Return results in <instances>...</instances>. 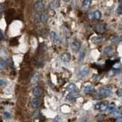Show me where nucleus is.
I'll return each mask as SVG.
<instances>
[{
	"label": "nucleus",
	"mask_w": 122,
	"mask_h": 122,
	"mask_svg": "<svg viewBox=\"0 0 122 122\" xmlns=\"http://www.w3.org/2000/svg\"><path fill=\"white\" fill-rule=\"evenodd\" d=\"M79 96V92H78V91L71 92L67 95L66 98H67V99L69 100V101H72V100L75 99V98H77Z\"/></svg>",
	"instance_id": "nucleus-7"
},
{
	"label": "nucleus",
	"mask_w": 122,
	"mask_h": 122,
	"mask_svg": "<svg viewBox=\"0 0 122 122\" xmlns=\"http://www.w3.org/2000/svg\"><path fill=\"white\" fill-rule=\"evenodd\" d=\"M40 22H41L42 23L47 22V20H48V16L47 15V14L43 13V14H40Z\"/></svg>",
	"instance_id": "nucleus-17"
},
{
	"label": "nucleus",
	"mask_w": 122,
	"mask_h": 122,
	"mask_svg": "<svg viewBox=\"0 0 122 122\" xmlns=\"http://www.w3.org/2000/svg\"><path fill=\"white\" fill-rule=\"evenodd\" d=\"M90 5H91V1H89V0H86V1L83 2V7L84 9H87V8H89Z\"/></svg>",
	"instance_id": "nucleus-19"
},
{
	"label": "nucleus",
	"mask_w": 122,
	"mask_h": 122,
	"mask_svg": "<svg viewBox=\"0 0 122 122\" xmlns=\"http://www.w3.org/2000/svg\"><path fill=\"white\" fill-rule=\"evenodd\" d=\"M118 28H119V30H120V31H122V25H121L120 26H119V27H118Z\"/></svg>",
	"instance_id": "nucleus-36"
},
{
	"label": "nucleus",
	"mask_w": 122,
	"mask_h": 122,
	"mask_svg": "<svg viewBox=\"0 0 122 122\" xmlns=\"http://www.w3.org/2000/svg\"><path fill=\"white\" fill-rule=\"evenodd\" d=\"M6 84H7V81L6 80H5V79H0V87L6 86Z\"/></svg>",
	"instance_id": "nucleus-25"
},
{
	"label": "nucleus",
	"mask_w": 122,
	"mask_h": 122,
	"mask_svg": "<svg viewBox=\"0 0 122 122\" xmlns=\"http://www.w3.org/2000/svg\"><path fill=\"white\" fill-rule=\"evenodd\" d=\"M18 40L17 38H12L10 40V44L11 46H15L18 44Z\"/></svg>",
	"instance_id": "nucleus-22"
},
{
	"label": "nucleus",
	"mask_w": 122,
	"mask_h": 122,
	"mask_svg": "<svg viewBox=\"0 0 122 122\" xmlns=\"http://www.w3.org/2000/svg\"><path fill=\"white\" fill-rule=\"evenodd\" d=\"M50 5L52 8H57L60 6V2L58 1H54L50 3Z\"/></svg>",
	"instance_id": "nucleus-21"
},
{
	"label": "nucleus",
	"mask_w": 122,
	"mask_h": 122,
	"mask_svg": "<svg viewBox=\"0 0 122 122\" xmlns=\"http://www.w3.org/2000/svg\"><path fill=\"white\" fill-rule=\"evenodd\" d=\"M39 79H40V74L38 73V72H35L32 76V78H31V83L32 85H36V84L38 83Z\"/></svg>",
	"instance_id": "nucleus-12"
},
{
	"label": "nucleus",
	"mask_w": 122,
	"mask_h": 122,
	"mask_svg": "<svg viewBox=\"0 0 122 122\" xmlns=\"http://www.w3.org/2000/svg\"><path fill=\"white\" fill-rule=\"evenodd\" d=\"M61 60H62L64 63H69L71 60V56L70 54L68 53L63 54L62 56H61Z\"/></svg>",
	"instance_id": "nucleus-13"
},
{
	"label": "nucleus",
	"mask_w": 122,
	"mask_h": 122,
	"mask_svg": "<svg viewBox=\"0 0 122 122\" xmlns=\"http://www.w3.org/2000/svg\"><path fill=\"white\" fill-rule=\"evenodd\" d=\"M108 107V104L107 102H99L95 104L94 109L98 111H106Z\"/></svg>",
	"instance_id": "nucleus-2"
},
{
	"label": "nucleus",
	"mask_w": 122,
	"mask_h": 122,
	"mask_svg": "<svg viewBox=\"0 0 122 122\" xmlns=\"http://www.w3.org/2000/svg\"><path fill=\"white\" fill-rule=\"evenodd\" d=\"M0 38L2 39V40H4V39H5L4 34H3V33L2 32V31H1V30H0Z\"/></svg>",
	"instance_id": "nucleus-31"
},
{
	"label": "nucleus",
	"mask_w": 122,
	"mask_h": 122,
	"mask_svg": "<svg viewBox=\"0 0 122 122\" xmlns=\"http://www.w3.org/2000/svg\"><path fill=\"white\" fill-rule=\"evenodd\" d=\"M116 122H122V118L121 117H119L117 120H116Z\"/></svg>",
	"instance_id": "nucleus-34"
},
{
	"label": "nucleus",
	"mask_w": 122,
	"mask_h": 122,
	"mask_svg": "<svg viewBox=\"0 0 122 122\" xmlns=\"http://www.w3.org/2000/svg\"><path fill=\"white\" fill-rule=\"evenodd\" d=\"M81 47V43L78 40H74L71 43V48L73 52H78Z\"/></svg>",
	"instance_id": "nucleus-5"
},
{
	"label": "nucleus",
	"mask_w": 122,
	"mask_h": 122,
	"mask_svg": "<svg viewBox=\"0 0 122 122\" xmlns=\"http://www.w3.org/2000/svg\"><path fill=\"white\" fill-rule=\"evenodd\" d=\"M54 122H62V118H61L60 117H59V116H57V117H56L54 118Z\"/></svg>",
	"instance_id": "nucleus-27"
},
{
	"label": "nucleus",
	"mask_w": 122,
	"mask_h": 122,
	"mask_svg": "<svg viewBox=\"0 0 122 122\" xmlns=\"http://www.w3.org/2000/svg\"><path fill=\"white\" fill-rule=\"evenodd\" d=\"M33 94L34 96H36V97L40 96L42 94V89H40V87H35V88L33 89Z\"/></svg>",
	"instance_id": "nucleus-14"
},
{
	"label": "nucleus",
	"mask_w": 122,
	"mask_h": 122,
	"mask_svg": "<svg viewBox=\"0 0 122 122\" xmlns=\"http://www.w3.org/2000/svg\"><path fill=\"white\" fill-rule=\"evenodd\" d=\"M34 8L37 11H41L43 9V2L42 1H37L34 4Z\"/></svg>",
	"instance_id": "nucleus-10"
},
{
	"label": "nucleus",
	"mask_w": 122,
	"mask_h": 122,
	"mask_svg": "<svg viewBox=\"0 0 122 122\" xmlns=\"http://www.w3.org/2000/svg\"><path fill=\"white\" fill-rule=\"evenodd\" d=\"M50 38L52 39V40H53L54 43H61L60 37H58L57 34L55 32H54V31H51L50 32Z\"/></svg>",
	"instance_id": "nucleus-9"
},
{
	"label": "nucleus",
	"mask_w": 122,
	"mask_h": 122,
	"mask_svg": "<svg viewBox=\"0 0 122 122\" xmlns=\"http://www.w3.org/2000/svg\"><path fill=\"white\" fill-rule=\"evenodd\" d=\"M3 11H4V8L2 5H0V15L3 13Z\"/></svg>",
	"instance_id": "nucleus-30"
},
{
	"label": "nucleus",
	"mask_w": 122,
	"mask_h": 122,
	"mask_svg": "<svg viewBox=\"0 0 122 122\" xmlns=\"http://www.w3.org/2000/svg\"><path fill=\"white\" fill-rule=\"evenodd\" d=\"M111 95V90L107 88H100L95 93V98L96 99H100V98L109 97Z\"/></svg>",
	"instance_id": "nucleus-1"
},
{
	"label": "nucleus",
	"mask_w": 122,
	"mask_h": 122,
	"mask_svg": "<svg viewBox=\"0 0 122 122\" xmlns=\"http://www.w3.org/2000/svg\"><path fill=\"white\" fill-rule=\"evenodd\" d=\"M117 12L119 14V13H122V6H120L118 8V10H117Z\"/></svg>",
	"instance_id": "nucleus-32"
},
{
	"label": "nucleus",
	"mask_w": 122,
	"mask_h": 122,
	"mask_svg": "<svg viewBox=\"0 0 122 122\" xmlns=\"http://www.w3.org/2000/svg\"><path fill=\"white\" fill-rule=\"evenodd\" d=\"M97 30L98 32L100 33H103L104 31H105V25H99L97 27Z\"/></svg>",
	"instance_id": "nucleus-20"
},
{
	"label": "nucleus",
	"mask_w": 122,
	"mask_h": 122,
	"mask_svg": "<svg viewBox=\"0 0 122 122\" xmlns=\"http://www.w3.org/2000/svg\"><path fill=\"white\" fill-rule=\"evenodd\" d=\"M80 122H87V119H86V118H83V119H82V121H81Z\"/></svg>",
	"instance_id": "nucleus-35"
},
{
	"label": "nucleus",
	"mask_w": 122,
	"mask_h": 122,
	"mask_svg": "<svg viewBox=\"0 0 122 122\" xmlns=\"http://www.w3.org/2000/svg\"><path fill=\"white\" fill-rule=\"evenodd\" d=\"M66 89L69 90V92H75V91H78L77 90V88H76V86H75V84L73 83H70V84H69V86H67V88H66Z\"/></svg>",
	"instance_id": "nucleus-15"
},
{
	"label": "nucleus",
	"mask_w": 122,
	"mask_h": 122,
	"mask_svg": "<svg viewBox=\"0 0 122 122\" xmlns=\"http://www.w3.org/2000/svg\"><path fill=\"white\" fill-rule=\"evenodd\" d=\"M104 39L102 38V37H95L94 42H95V43H101L102 41H104Z\"/></svg>",
	"instance_id": "nucleus-23"
},
{
	"label": "nucleus",
	"mask_w": 122,
	"mask_h": 122,
	"mask_svg": "<svg viewBox=\"0 0 122 122\" xmlns=\"http://www.w3.org/2000/svg\"><path fill=\"white\" fill-rule=\"evenodd\" d=\"M40 104H41V101L38 98H34L31 101V106L33 108H38V107L40 106Z\"/></svg>",
	"instance_id": "nucleus-8"
},
{
	"label": "nucleus",
	"mask_w": 122,
	"mask_h": 122,
	"mask_svg": "<svg viewBox=\"0 0 122 122\" xmlns=\"http://www.w3.org/2000/svg\"><path fill=\"white\" fill-rule=\"evenodd\" d=\"M84 57H85V52H82L79 56V63L83 62V60H84Z\"/></svg>",
	"instance_id": "nucleus-24"
},
{
	"label": "nucleus",
	"mask_w": 122,
	"mask_h": 122,
	"mask_svg": "<svg viewBox=\"0 0 122 122\" xmlns=\"http://www.w3.org/2000/svg\"><path fill=\"white\" fill-rule=\"evenodd\" d=\"M113 51V49L111 46H108V47H105V49L104 50V54L105 55H108L110 54H111Z\"/></svg>",
	"instance_id": "nucleus-18"
},
{
	"label": "nucleus",
	"mask_w": 122,
	"mask_h": 122,
	"mask_svg": "<svg viewBox=\"0 0 122 122\" xmlns=\"http://www.w3.org/2000/svg\"><path fill=\"white\" fill-rule=\"evenodd\" d=\"M83 91L86 94H92L95 92V88H94V86H92L91 85H88V86H85Z\"/></svg>",
	"instance_id": "nucleus-11"
},
{
	"label": "nucleus",
	"mask_w": 122,
	"mask_h": 122,
	"mask_svg": "<svg viewBox=\"0 0 122 122\" xmlns=\"http://www.w3.org/2000/svg\"><path fill=\"white\" fill-rule=\"evenodd\" d=\"M117 94H118V96H122V90H118Z\"/></svg>",
	"instance_id": "nucleus-33"
},
{
	"label": "nucleus",
	"mask_w": 122,
	"mask_h": 122,
	"mask_svg": "<svg viewBox=\"0 0 122 122\" xmlns=\"http://www.w3.org/2000/svg\"><path fill=\"white\" fill-rule=\"evenodd\" d=\"M89 17L91 19H95V20H99L101 18V14L98 10L92 11V13H90Z\"/></svg>",
	"instance_id": "nucleus-6"
},
{
	"label": "nucleus",
	"mask_w": 122,
	"mask_h": 122,
	"mask_svg": "<svg viewBox=\"0 0 122 122\" xmlns=\"http://www.w3.org/2000/svg\"><path fill=\"white\" fill-rule=\"evenodd\" d=\"M107 111H108V114H112V115H119V111L116 108V107L115 104H111V105H108V108H107Z\"/></svg>",
	"instance_id": "nucleus-3"
},
{
	"label": "nucleus",
	"mask_w": 122,
	"mask_h": 122,
	"mask_svg": "<svg viewBox=\"0 0 122 122\" xmlns=\"http://www.w3.org/2000/svg\"><path fill=\"white\" fill-rule=\"evenodd\" d=\"M120 66H121L120 63H115L114 66H113V67H114L115 69H119L120 68Z\"/></svg>",
	"instance_id": "nucleus-28"
},
{
	"label": "nucleus",
	"mask_w": 122,
	"mask_h": 122,
	"mask_svg": "<svg viewBox=\"0 0 122 122\" xmlns=\"http://www.w3.org/2000/svg\"><path fill=\"white\" fill-rule=\"evenodd\" d=\"M5 63L3 62V61L0 60V70H2V69H3L5 68Z\"/></svg>",
	"instance_id": "nucleus-26"
},
{
	"label": "nucleus",
	"mask_w": 122,
	"mask_h": 122,
	"mask_svg": "<svg viewBox=\"0 0 122 122\" xmlns=\"http://www.w3.org/2000/svg\"><path fill=\"white\" fill-rule=\"evenodd\" d=\"M4 115H5V117L6 118H11V115H10V113H8L7 111H5L4 113Z\"/></svg>",
	"instance_id": "nucleus-29"
},
{
	"label": "nucleus",
	"mask_w": 122,
	"mask_h": 122,
	"mask_svg": "<svg viewBox=\"0 0 122 122\" xmlns=\"http://www.w3.org/2000/svg\"><path fill=\"white\" fill-rule=\"evenodd\" d=\"M112 41L115 44H118L122 42V36H117L115 37L114 38L112 39Z\"/></svg>",
	"instance_id": "nucleus-16"
},
{
	"label": "nucleus",
	"mask_w": 122,
	"mask_h": 122,
	"mask_svg": "<svg viewBox=\"0 0 122 122\" xmlns=\"http://www.w3.org/2000/svg\"><path fill=\"white\" fill-rule=\"evenodd\" d=\"M89 73V67H84L79 70V73H78V77L84 78V77H86V75H88Z\"/></svg>",
	"instance_id": "nucleus-4"
}]
</instances>
